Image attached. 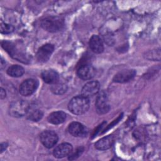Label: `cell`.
Listing matches in <instances>:
<instances>
[{
	"label": "cell",
	"instance_id": "obj_9",
	"mask_svg": "<svg viewBox=\"0 0 161 161\" xmlns=\"http://www.w3.org/2000/svg\"><path fill=\"white\" fill-rule=\"evenodd\" d=\"M100 84L97 80L89 81L87 82L82 87L81 91V95L89 98L97 93L99 91Z\"/></svg>",
	"mask_w": 161,
	"mask_h": 161
},
{
	"label": "cell",
	"instance_id": "obj_18",
	"mask_svg": "<svg viewBox=\"0 0 161 161\" xmlns=\"http://www.w3.org/2000/svg\"><path fill=\"white\" fill-rule=\"evenodd\" d=\"M24 72L23 67L19 65H13L7 70V74L13 77H19L23 75Z\"/></svg>",
	"mask_w": 161,
	"mask_h": 161
},
{
	"label": "cell",
	"instance_id": "obj_11",
	"mask_svg": "<svg viewBox=\"0 0 161 161\" xmlns=\"http://www.w3.org/2000/svg\"><path fill=\"white\" fill-rule=\"evenodd\" d=\"M136 75V71L133 69L123 70L117 73L113 77V81L118 83H124L132 80Z\"/></svg>",
	"mask_w": 161,
	"mask_h": 161
},
{
	"label": "cell",
	"instance_id": "obj_14",
	"mask_svg": "<svg viewBox=\"0 0 161 161\" xmlns=\"http://www.w3.org/2000/svg\"><path fill=\"white\" fill-rule=\"evenodd\" d=\"M91 50L96 53H101L104 50L103 43L101 38L97 35H92L89 42Z\"/></svg>",
	"mask_w": 161,
	"mask_h": 161
},
{
	"label": "cell",
	"instance_id": "obj_16",
	"mask_svg": "<svg viewBox=\"0 0 161 161\" xmlns=\"http://www.w3.org/2000/svg\"><path fill=\"white\" fill-rule=\"evenodd\" d=\"M67 118L66 113L62 111H54L50 113L48 116L49 123L53 125H58L64 123Z\"/></svg>",
	"mask_w": 161,
	"mask_h": 161
},
{
	"label": "cell",
	"instance_id": "obj_3",
	"mask_svg": "<svg viewBox=\"0 0 161 161\" xmlns=\"http://www.w3.org/2000/svg\"><path fill=\"white\" fill-rule=\"evenodd\" d=\"M30 110V106L25 100H16L12 102L9 106V113L11 116L19 118L26 114Z\"/></svg>",
	"mask_w": 161,
	"mask_h": 161
},
{
	"label": "cell",
	"instance_id": "obj_10",
	"mask_svg": "<svg viewBox=\"0 0 161 161\" xmlns=\"http://www.w3.org/2000/svg\"><path fill=\"white\" fill-rule=\"evenodd\" d=\"M96 74L95 69L91 65L84 64L79 67L77 71L78 77L82 80H89L93 78Z\"/></svg>",
	"mask_w": 161,
	"mask_h": 161
},
{
	"label": "cell",
	"instance_id": "obj_5",
	"mask_svg": "<svg viewBox=\"0 0 161 161\" xmlns=\"http://www.w3.org/2000/svg\"><path fill=\"white\" fill-rule=\"evenodd\" d=\"M95 106L96 111L100 114H105L109 110V104L108 103V99L106 93L102 91L97 93L96 100L95 103Z\"/></svg>",
	"mask_w": 161,
	"mask_h": 161
},
{
	"label": "cell",
	"instance_id": "obj_24",
	"mask_svg": "<svg viewBox=\"0 0 161 161\" xmlns=\"http://www.w3.org/2000/svg\"><path fill=\"white\" fill-rule=\"evenodd\" d=\"M7 143H2L1 144V146H0V147H1V153H2L5 149H6V148L7 147Z\"/></svg>",
	"mask_w": 161,
	"mask_h": 161
},
{
	"label": "cell",
	"instance_id": "obj_6",
	"mask_svg": "<svg viewBox=\"0 0 161 161\" xmlns=\"http://www.w3.org/2000/svg\"><path fill=\"white\" fill-rule=\"evenodd\" d=\"M38 86V82L33 79L24 80L19 86V93L24 96H28L35 92Z\"/></svg>",
	"mask_w": 161,
	"mask_h": 161
},
{
	"label": "cell",
	"instance_id": "obj_15",
	"mask_svg": "<svg viewBox=\"0 0 161 161\" xmlns=\"http://www.w3.org/2000/svg\"><path fill=\"white\" fill-rule=\"evenodd\" d=\"M42 78L43 80L50 84H53L58 82L59 79V75L58 74L53 70H45L42 72L41 74Z\"/></svg>",
	"mask_w": 161,
	"mask_h": 161
},
{
	"label": "cell",
	"instance_id": "obj_1",
	"mask_svg": "<svg viewBox=\"0 0 161 161\" xmlns=\"http://www.w3.org/2000/svg\"><path fill=\"white\" fill-rule=\"evenodd\" d=\"M89 98L80 95L74 97L69 103L68 108L69 111L77 115L84 114L89 108Z\"/></svg>",
	"mask_w": 161,
	"mask_h": 161
},
{
	"label": "cell",
	"instance_id": "obj_21",
	"mask_svg": "<svg viewBox=\"0 0 161 161\" xmlns=\"http://www.w3.org/2000/svg\"><path fill=\"white\" fill-rule=\"evenodd\" d=\"M14 30V27L9 24L3 23L1 21L0 25V31L1 33L3 34H8L13 32Z\"/></svg>",
	"mask_w": 161,
	"mask_h": 161
},
{
	"label": "cell",
	"instance_id": "obj_4",
	"mask_svg": "<svg viewBox=\"0 0 161 161\" xmlns=\"http://www.w3.org/2000/svg\"><path fill=\"white\" fill-rule=\"evenodd\" d=\"M1 46L9 54V55L14 59L23 63H27L28 61H29L28 55H26V53L20 52L13 43L8 41H4L2 42Z\"/></svg>",
	"mask_w": 161,
	"mask_h": 161
},
{
	"label": "cell",
	"instance_id": "obj_20",
	"mask_svg": "<svg viewBox=\"0 0 161 161\" xmlns=\"http://www.w3.org/2000/svg\"><path fill=\"white\" fill-rule=\"evenodd\" d=\"M67 87L63 83H55L51 87V91L55 94H62L67 91Z\"/></svg>",
	"mask_w": 161,
	"mask_h": 161
},
{
	"label": "cell",
	"instance_id": "obj_8",
	"mask_svg": "<svg viewBox=\"0 0 161 161\" xmlns=\"http://www.w3.org/2000/svg\"><path fill=\"white\" fill-rule=\"evenodd\" d=\"M54 50V46L50 43H47L42 46L36 52V59L40 62H45L50 57Z\"/></svg>",
	"mask_w": 161,
	"mask_h": 161
},
{
	"label": "cell",
	"instance_id": "obj_23",
	"mask_svg": "<svg viewBox=\"0 0 161 161\" xmlns=\"http://www.w3.org/2000/svg\"><path fill=\"white\" fill-rule=\"evenodd\" d=\"M6 95V94L5 90L3 88L1 87V91H0V97H1V99H3L5 98Z\"/></svg>",
	"mask_w": 161,
	"mask_h": 161
},
{
	"label": "cell",
	"instance_id": "obj_12",
	"mask_svg": "<svg viewBox=\"0 0 161 161\" xmlns=\"http://www.w3.org/2000/svg\"><path fill=\"white\" fill-rule=\"evenodd\" d=\"M73 148L69 143H62L57 145L53 150V154L55 157L60 158L69 156L72 152Z\"/></svg>",
	"mask_w": 161,
	"mask_h": 161
},
{
	"label": "cell",
	"instance_id": "obj_7",
	"mask_svg": "<svg viewBox=\"0 0 161 161\" xmlns=\"http://www.w3.org/2000/svg\"><path fill=\"white\" fill-rule=\"evenodd\" d=\"M40 141L42 144L47 148H50L54 147L58 142L57 134L51 130H46L43 131L40 136Z\"/></svg>",
	"mask_w": 161,
	"mask_h": 161
},
{
	"label": "cell",
	"instance_id": "obj_2",
	"mask_svg": "<svg viewBox=\"0 0 161 161\" xmlns=\"http://www.w3.org/2000/svg\"><path fill=\"white\" fill-rule=\"evenodd\" d=\"M65 25L64 19L60 16H50L42 20V27L49 32H57L63 29Z\"/></svg>",
	"mask_w": 161,
	"mask_h": 161
},
{
	"label": "cell",
	"instance_id": "obj_19",
	"mask_svg": "<svg viewBox=\"0 0 161 161\" xmlns=\"http://www.w3.org/2000/svg\"><path fill=\"white\" fill-rule=\"evenodd\" d=\"M28 116L27 118L28 119L33 121H38L40 120L43 117V112L38 109L29 110L28 113H27Z\"/></svg>",
	"mask_w": 161,
	"mask_h": 161
},
{
	"label": "cell",
	"instance_id": "obj_22",
	"mask_svg": "<svg viewBox=\"0 0 161 161\" xmlns=\"http://www.w3.org/2000/svg\"><path fill=\"white\" fill-rule=\"evenodd\" d=\"M83 150H84V148L82 147H80L77 148L75 152H72V153L69 155V159L70 160H72L77 158L81 155Z\"/></svg>",
	"mask_w": 161,
	"mask_h": 161
},
{
	"label": "cell",
	"instance_id": "obj_17",
	"mask_svg": "<svg viewBox=\"0 0 161 161\" xmlns=\"http://www.w3.org/2000/svg\"><path fill=\"white\" fill-rule=\"evenodd\" d=\"M114 142L113 135H108L99 140L95 143V148L100 150H105L111 147Z\"/></svg>",
	"mask_w": 161,
	"mask_h": 161
},
{
	"label": "cell",
	"instance_id": "obj_13",
	"mask_svg": "<svg viewBox=\"0 0 161 161\" xmlns=\"http://www.w3.org/2000/svg\"><path fill=\"white\" fill-rule=\"evenodd\" d=\"M69 132L70 135L75 137H82L87 135V130L86 127L79 122L71 123L68 128Z\"/></svg>",
	"mask_w": 161,
	"mask_h": 161
}]
</instances>
